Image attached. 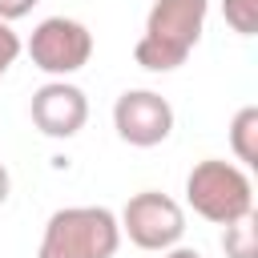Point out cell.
<instances>
[{
  "instance_id": "7c38bea8",
  "label": "cell",
  "mask_w": 258,
  "mask_h": 258,
  "mask_svg": "<svg viewBox=\"0 0 258 258\" xmlns=\"http://www.w3.org/2000/svg\"><path fill=\"white\" fill-rule=\"evenodd\" d=\"M32 8H36V0H0V20L12 24V20H20V16H28Z\"/></svg>"
},
{
  "instance_id": "6da1fadb",
  "label": "cell",
  "mask_w": 258,
  "mask_h": 258,
  "mask_svg": "<svg viewBox=\"0 0 258 258\" xmlns=\"http://www.w3.org/2000/svg\"><path fill=\"white\" fill-rule=\"evenodd\" d=\"M210 0H153L145 12V32L133 44V60L145 73H173L198 48L206 32Z\"/></svg>"
},
{
  "instance_id": "3957f363",
  "label": "cell",
  "mask_w": 258,
  "mask_h": 258,
  "mask_svg": "<svg viewBox=\"0 0 258 258\" xmlns=\"http://www.w3.org/2000/svg\"><path fill=\"white\" fill-rule=\"evenodd\" d=\"M185 202L198 218H206L214 226H230V222H242L254 214V181L242 165L206 157L185 177Z\"/></svg>"
},
{
  "instance_id": "5bb4252c",
  "label": "cell",
  "mask_w": 258,
  "mask_h": 258,
  "mask_svg": "<svg viewBox=\"0 0 258 258\" xmlns=\"http://www.w3.org/2000/svg\"><path fill=\"white\" fill-rule=\"evenodd\" d=\"M8 194H12V173H8V165L0 161V206L8 202Z\"/></svg>"
},
{
  "instance_id": "9c48e42d",
  "label": "cell",
  "mask_w": 258,
  "mask_h": 258,
  "mask_svg": "<svg viewBox=\"0 0 258 258\" xmlns=\"http://www.w3.org/2000/svg\"><path fill=\"white\" fill-rule=\"evenodd\" d=\"M222 250H226V258H258V226H254V214L242 218V222H230L222 230Z\"/></svg>"
},
{
  "instance_id": "30bf717a",
  "label": "cell",
  "mask_w": 258,
  "mask_h": 258,
  "mask_svg": "<svg viewBox=\"0 0 258 258\" xmlns=\"http://www.w3.org/2000/svg\"><path fill=\"white\" fill-rule=\"evenodd\" d=\"M222 16L238 36L258 32V0H222Z\"/></svg>"
},
{
  "instance_id": "ba28073f",
  "label": "cell",
  "mask_w": 258,
  "mask_h": 258,
  "mask_svg": "<svg viewBox=\"0 0 258 258\" xmlns=\"http://www.w3.org/2000/svg\"><path fill=\"white\" fill-rule=\"evenodd\" d=\"M230 149L242 165H258V105H242L230 121Z\"/></svg>"
},
{
  "instance_id": "277c9868",
  "label": "cell",
  "mask_w": 258,
  "mask_h": 258,
  "mask_svg": "<svg viewBox=\"0 0 258 258\" xmlns=\"http://www.w3.org/2000/svg\"><path fill=\"white\" fill-rule=\"evenodd\" d=\"M117 226H121V238H129L137 250L165 254L185 238V210L161 189H141L125 202V210L117 214Z\"/></svg>"
},
{
  "instance_id": "8992f818",
  "label": "cell",
  "mask_w": 258,
  "mask_h": 258,
  "mask_svg": "<svg viewBox=\"0 0 258 258\" xmlns=\"http://www.w3.org/2000/svg\"><path fill=\"white\" fill-rule=\"evenodd\" d=\"M113 129L133 149H153L173 133V105L153 89H125L113 101Z\"/></svg>"
},
{
  "instance_id": "52a82bcc",
  "label": "cell",
  "mask_w": 258,
  "mask_h": 258,
  "mask_svg": "<svg viewBox=\"0 0 258 258\" xmlns=\"http://www.w3.org/2000/svg\"><path fill=\"white\" fill-rule=\"evenodd\" d=\"M28 117L36 125V133H44L52 141H69L89 121V97L73 81H44L28 101Z\"/></svg>"
},
{
  "instance_id": "7a4b0ae2",
  "label": "cell",
  "mask_w": 258,
  "mask_h": 258,
  "mask_svg": "<svg viewBox=\"0 0 258 258\" xmlns=\"http://www.w3.org/2000/svg\"><path fill=\"white\" fill-rule=\"evenodd\" d=\"M121 250V226L109 206H64L48 214L36 258H113Z\"/></svg>"
},
{
  "instance_id": "8fae6325",
  "label": "cell",
  "mask_w": 258,
  "mask_h": 258,
  "mask_svg": "<svg viewBox=\"0 0 258 258\" xmlns=\"http://www.w3.org/2000/svg\"><path fill=\"white\" fill-rule=\"evenodd\" d=\"M20 52H24V40L16 36V28H12V24H4V20H0V77L20 60Z\"/></svg>"
},
{
  "instance_id": "5b68a950",
  "label": "cell",
  "mask_w": 258,
  "mask_h": 258,
  "mask_svg": "<svg viewBox=\"0 0 258 258\" xmlns=\"http://www.w3.org/2000/svg\"><path fill=\"white\" fill-rule=\"evenodd\" d=\"M24 52L52 81H69L73 73H81L93 60V32L73 16H44L32 28Z\"/></svg>"
},
{
  "instance_id": "4fadbf2b",
  "label": "cell",
  "mask_w": 258,
  "mask_h": 258,
  "mask_svg": "<svg viewBox=\"0 0 258 258\" xmlns=\"http://www.w3.org/2000/svg\"><path fill=\"white\" fill-rule=\"evenodd\" d=\"M161 258H206L202 250H194V246H173V250H165Z\"/></svg>"
}]
</instances>
